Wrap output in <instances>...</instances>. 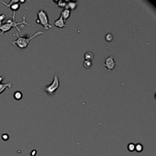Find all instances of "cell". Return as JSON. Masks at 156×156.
<instances>
[{
	"label": "cell",
	"mask_w": 156,
	"mask_h": 156,
	"mask_svg": "<svg viewBox=\"0 0 156 156\" xmlns=\"http://www.w3.org/2000/svg\"><path fill=\"white\" fill-rule=\"evenodd\" d=\"M15 14V12H13V15L12 17V19H9L6 23L3 24L1 27L0 28V31H1L0 35H3L5 32H7L11 30L12 28H15L18 32H21L20 28L18 27L19 26H21L22 27H23L25 25L29 26V23L26 21V17L25 16H23V21L21 22H18V23L16 22Z\"/></svg>",
	"instance_id": "1"
},
{
	"label": "cell",
	"mask_w": 156,
	"mask_h": 156,
	"mask_svg": "<svg viewBox=\"0 0 156 156\" xmlns=\"http://www.w3.org/2000/svg\"><path fill=\"white\" fill-rule=\"evenodd\" d=\"M43 34L44 33L43 31H39L35 32L33 35H32L30 37H28V35H26V36L24 37H20V35H18V32H17L15 35H16V36L17 37V39L15 41H10V43H11L13 45L17 46V47L18 48L19 50L25 49L28 47V46L29 45V44H32V43H31V41L32 40L33 38L36 37H37L40 35H42V34Z\"/></svg>",
	"instance_id": "2"
},
{
	"label": "cell",
	"mask_w": 156,
	"mask_h": 156,
	"mask_svg": "<svg viewBox=\"0 0 156 156\" xmlns=\"http://www.w3.org/2000/svg\"><path fill=\"white\" fill-rule=\"evenodd\" d=\"M36 23L43 26L44 30L47 31L52 28V25L50 23L49 17L47 13L43 9H40L37 12V19Z\"/></svg>",
	"instance_id": "3"
},
{
	"label": "cell",
	"mask_w": 156,
	"mask_h": 156,
	"mask_svg": "<svg viewBox=\"0 0 156 156\" xmlns=\"http://www.w3.org/2000/svg\"><path fill=\"white\" fill-rule=\"evenodd\" d=\"M59 86H60V81L59 79L58 78L57 75H55L53 77V82L49 85H47L44 88V91L47 92L48 95H54L56 93V92L59 89Z\"/></svg>",
	"instance_id": "4"
},
{
	"label": "cell",
	"mask_w": 156,
	"mask_h": 156,
	"mask_svg": "<svg viewBox=\"0 0 156 156\" xmlns=\"http://www.w3.org/2000/svg\"><path fill=\"white\" fill-rule=\"evenodd\" d=\"M102 66L106 68L108 71L114 70L116 66V62L114 60V56L110 55V56H108L107 57L105 58V63H104Z\"/></svg>",
	"instance_id": "5"
},
{
	"label": "cell",
	"mask_w": 156,
	"mask_h": 156,
	"mask_svg": "<svg viewBox=\"0 0 156 156\" xmlns=\"http://www.w3.org/2000/svg\"><path fill=\"white\" fill-rule=\"evenodd\" d=\"M54 25L59 29H62V28H64L65 27H68V25H66L61 15H60L59 18H57L54 22Z\"/></svg>",
	"instance_id": "6"
},
{
	"label": "cell",
	"mask_w": 156,
	"mask_h": 156,
	"mask_svg": "<svg viewBox=\"0 0 156 156\" xmlns=\"http://www.w3.org/2000/svg\"><path fill=\"white\" fill-rule=\"evenodd\" d=\"M78 5V1H66V7H65V9H66L71 10H75L77 8Z\"/></svg>",
	"instance_id": "7"
},
{
	"label": "cell",
	"mask_w": 156,
	"mask_h": 156,
	"mask_svg": "<svg viewBox=\"0 0 156 156\" xmlns=\"http://www.w3.org/2000/svg\"><path fill=\"white\" fill-rule=\"evenodd\" d=\"M71 15V11L70 10L66 9H64L60 13V15L62 16V18H63V20L66 23V20L69 18L70 17Z\"/></svg>",
	"instance_id": "8"
},
{
	"label": "cell",
	"mask_w": 156,
	"mask_h": 156,
	"mask_svg": "<svg viewBox=\"0 0 156 156\" xmlns=\"http://www.w3.org/2000/svg\"><path fill=\"white\" fill-rule=\"evenodd\" d=\"M12 86V84L11 82H7L5 83V84H2V83H0V95L5 91L6 90L7 88H11Z\"/></svg>",
	"instance_id": "9"
},
{
	"label": "cell",
	"mask_w": 156,
	"mask_h": 156,
	"mask_svg": "<svg viewBox=\"0 0 156 156\" xmlns=\"http://www.w3.org/2000/svg\"><path fill=\"white\" fill-rule=\"evenodd\" d=\"M20 7V3H19V1H17V0H16L15 2L14 3L12 4H11L9 8H10L13 12H16V11L18 10Z\"/></svg>",
	"instance_id": "10"
},
{
	"label": "cell",
	"mask_w": 156,
	"mask_h": 156,
	"mask_svg": "<svg viewBox=\"0 0 156 156\" xmlns=\"http://www.w3.org/2000/svg\"><path fill=\"white\" fill-rule=\"evenodd\" d=\"M84 59L85 60H88V61H92L94 59V54L92 52H87L84 54Z\"/></svg>",
	"instance_id": "11"
},
{
	"label": "cell",
	"mask_w": 156,
	"mask_h": 156,
	"mask_svg": "<svg viewBox=\"0 0 156 156\" xmlns=\"http://www.w3.org/2000/svg\"><path fill=\"white\" fill-rule=\"evenodd\" d=\"M14 98L15 100L20 101L23 98V94L20 91H16L14 93Z\"/></svg>",
	"instance_id": "12"
},
{
	"label": "cell",
	"mask_w": 156,
	"mask_h": 156,
	"mask_svg": "<svg viewBox=\"0 0 156 156\" xmlns=\"http://www.w3.org/2000/svg\"><path fill=\"white\" fill-rule=\"evenodd\" d=\"M54 3L57 4V6H59V7L62 9H64L66 7V1H53Z\"/></svg>",
	"instance_id": "13"
},
{
	"label": "cell",
	"mask_w": 156,
	"mask_h": 156,
	"mask_svg": "<svg viewBox=\"0 0 156 156\" xmlns=\"http://www.w3.org/2000/svg\"><path fill=\"white\" fill-rule=\"evenodd\" d=\"M143 150V146L141 143H137L135 145V151L137 152H142Z\"/></svg>",
	"instance_id": "14"
},
{
	"label": "cell",
	"mask_w": 156,
	"mask_h": 156,
	"mask_svg": "<svg viewBox=\"0 0 156 156\" xmlns=\"http://www.w3.org/2000/svg\"><path fill=\"white\" fill-rule=\"evenodd\" d=\"M104 39L105 41L107 42H111V41H113V39H114V36L111 33H107L106 35H105Z\"/></svg>",
	"instance_id": "15"
},
{
	"label": "cell",
	"mask_w": 156,
	"mask_h": 156,
	"mask_svg": "<svg viewBox=\"0 0 156 156\" xmlns=\"http://www.w3.org/2000/svg\"><path fill=\"white\" fill-rule=\"evenodd\" d=\"M92 65H93V63H92V61L84 60V62H83V66H84V67L86 68V69H89V68H91L92 66Z\"/></svg>",
	"instance_id": "16"
},
{
	"label": "cell",
	"mask_w": 156,
	"mask_h": 156,
	"mask_svg": "<svg viewBox=\"0 0 156 156\" xmlns=\"http://www.w3.org/2000/svg\"><path fill=\"white\" fill-rule=\"evenodd\" d=\"M127 148L129 152H133L135 151V144L133 143H130L127 145Z\"/></svg>",
	"instance_id": "17"
},
{
	"label": "cell",
	"mask_w": 156,
	"mask_h": 156,
	"mask_svg": "<svg viewBox=\"0 0 156 156\" xmlns=\"http://www.w3.org/2000/svg\"><path fill=\"white\" fill-rule=\"evenodd\" d=\"M1 139H2L4 141H7L9 140V136L8 133H4L1 136Z\"/></svg>",
	"instance_id": "18"
},
{
	"label": "cell",
	"mask_w": 156,
	"mask_h": 156,
	"mask_svg": "<svg viewBox=\"0 0 156 156\" xmlns=\"http://www.w3.org/2000/svg\"><path fill=\"white\" fill-rule=\"evenodd\" d=\"M6 15L5 14H0V21H4V19L6 18Z\"/></svg>",
	"instance_id": "19"
},
{
	"label": "cell",
	"mask_w": 156,
	"mask_h": 156,
	"mask_svg": "<svg viewBox=\"0 0 156 156\" xmlns=\"http://www.w3.org/2000/svg\"><path fill=\"white\" fill-rule=\"evenodd\" d=\"M37 155V151L35 149L32 150L31 152V156H35Z\"/></svg>",
	"instance_id": "20"
},
{
	"label": "cell",
	"mask_w": 156,
	"mask_h": 156,
	"mask_svg": "<svg viewBox=\"0 0 156 156\" xmlns=\"http://www.w3.org/2000/svg\"><path fill=\"white\" fill-rule=\"evenodd\" d=\"M4 80V78L3 76H0V83L2 82Z\"/></svg>",
	"instance_id": "21"
},
{
	"label": "cell",
	"mask_w": 156,
	"mask_h": 156,
	"mask_svg": "<svg viewBox=\"0 0 156 156\" xmlns=\"http://www.w3.org/2000/svg\"><path fill=\"white\" fill-rule=\"evenodd\" d=\"M2 25H3L2 21H0V28L1 27V26H2Z\"/></svg>",
	"instance_id": "22"
}]
</instances>
